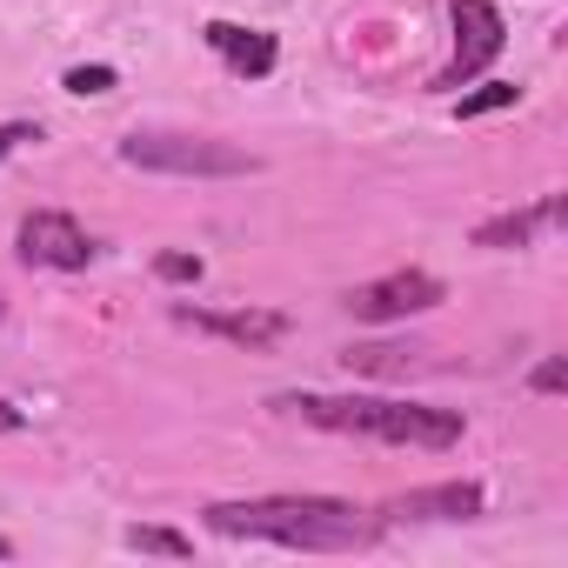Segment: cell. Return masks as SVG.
<instances>
[{
    "instance_id": "6da1fadb",
    "label": "cell",
    "mask_w": 568,
    "mask_h": 568,
    "mask_svg": "<svg viewBox=\"0 0 568 568\" xmlns=\"http://www.w3.org/2000/svg\"><path fill=\"white\" fill-rule=\"evenodd\" d=\"M201 521L227 541H274L302 555H355L382 541V521L342 495H254V501H207Z\"/></svg>"
},
{
    "instance_id": "7a4b0ae2",
    "label": "cell",
    "mask_w": 568,
    "mask_h": 568,
    "mask_svg": "<svg viewBox=\"0 0 568 568\" xmlns=\"http://www.w3.org/2000/svg\"><path fill=\"white\" fill-rule=\"evenodd\" d=\"M281 415H295L322 435H355V442H382V448H422L442 455L468 435L462 408H435V402H402V395H281Z\"/></svg>"
},
{
    "instance_id": "3957f363",
    "label": "cell",
    "mask_w": 568,
    "mask_h": 568,
    "mask_svg": "<svg viewBox=\"0 0 568 568\" xmlns=\"http://www.w3.org/2000/svg\"><path fill=\"white\" fill-rule=\"evenodd\" d=\"M121 161L141 168V174H174V181H234V174H254L261 161L247 148H227L214 134H128L121 141Z\"/></svg>"
},
{
    "instance_id": "277c9868",
    "label": "cell",
    "mask_w": 568,
    "mask_h": 568,
    "mask_svg": "<svg viewBox=\"0 0 568 568\" xmlns=\"http://www.w3.org/2000/svg\"><path fill=\"white\" fill-rule=\"evenodd\" d=\"M448 21H455V54H448V68L435 74V88L475 81V74L495 68V54L508 48V28H501V8H495V0H448Z\"/></svg>"
},
{
    "instance_id": "5b68a950",
    "label": "cell",
    "mask_w": 568,
    "mask_h": 568,
    "mask_svg": "<svg viewBox=\"0 0 568 568\" xmlns=\"http://www.w3.org/2000/svg\"><path fill=\"white\" fill-rule=\"evenodd\" d=\"M442 302H448V288H442L435 274H422V267H395V274H382V281L348 288V315H355V322H375V328L408 322V315H428V308H442Z\"/></svg>"
},
{
    "instance_id": "8992f818",
    "label": "cell",
    "mask_w": 568,
    "mask_h": 568,
    "mask_svg": "<svg viewBox=\"0 0 568 568\" xmlns=\"http://www.w3.org/2000/svg\"><path fill=\"white\" fill-rule=\"evenodd\" d=\"M14 247H21V261H28V267H54V274H81V267L101 254V247H94V234H88L74 214H61V207H34V214L21 221Z\"/></svg>"
},
{
    "instance_id": "52a82bcc",
    "label": "cell",
    "mask_w": 568,
    "mask_h": 568,
    "mask_svg": "<svg viewBox=\"0 0 568 568\" xmlns=\"http://www.w3.org/2000/svg\"><path fill=\"white\" fill-rule=\"evenodd\" d=\"M174 322L194 335H214L227 348H247V355L288 342V315H274V308H187V302H174Z\"/></svg>"
},
{
    "instance_id": "ba28073f",
    "label": "cell",
    "mask_w": 568,
    "mask_h": 568,
    "mask_svg": "<svg viewBox=\"0 0 568 568\" xmlns=\"http://www.w3.org/2000/svg\"><path fill=\"white\" fill-rule=\"evenodd\" d=\"M481 508H488L481 481H435V488H408V495H395L382 515H395V521H475Z\"/></svg>"
},
{
    "instance_id": "9c48e42d",
    "label": "cell",
    "mask_w": 568,
    "mask_h": 568,
    "mask_svg": "<svg viewBox=\"0 0 568 568\" xmlns=\"http://www.w3.org/2000/svg\"><path fill=\"white\" fill-rule=\"evenodd\" d=\"M207 48H214L241 81H261V74H274V61H281L274 34H261V28H234V21H207Z\"/></svg>"
},
{
    "instance_id": "30bf717a",
    "label": "cell",
    "mask_w": 568,
    "mask_h": 568,
    "mask_svg": "<svg viewBox=\"0 0 568 568\" xmlns=\"http://www.w3.org/2000/svg\"><path fill=\"white\" fill-rule=\"evenodd\" d=\"M555 221H561V194H541L535 207H515V214L481 221V227H475V247H528V241H541Z\"/></svg>"
},
{
    "instance_id": "8fae6325",
    "label": "cell",
    "mask_w": 568,
    "mask_h": 568,
    "mask_svg": "<svg viewBox=\"0 0 568 568\" xmlns=\"http://www.w3.org/2000/svg\"><path fill=\"white\" fill-rule=\"evenodd\" d=\"M128 548H141V555H174V561L194 555V541L174 535V528H128Z\"/></svg>"
},
{
    "instance_id": "7c38bea8",
    "label": "cell",
    "mask_w": 568,
    "mask_h": 568,
    "mask_svg": "<svg viewBox=\"0 0 568 568\" xmlns=\"http://www.w3.org/2000/svg\"><path fill=\"white\" fill-rule=\"evenodd\" d=\"M154 274H161V281H174V288H187V281H201V274H207V261H201V254H161V261H154Z\"/></svg>"
},
{
    "instance_id": "4fadbf2b",
    "label": "cell",
    "mask_w": 568,
    "mask_h": 568,
    "mask_svg": "<svg viewBox=\"0 0 568 568\" xmlns=\"http://www.w3.org/2000/svg\"><path fill=\"white\" fill-rule=\"evenodd\" d=\"M508 101H515V88H508V81H495V88H481V94H462V108H455V114H462V121H475V114H495V108H508Z\"/></svg>"
},
{
    "instance_id": "5bb4252c",
    "label": "cell",
    "mask_w": 568,
    "mask_h": 568,
    "mask_svg": "<svg viewBox=\"0 0 568 568\" xmlns=\"http://www.w3.org/2000/svg\"><path fill=\"white\" fill-rule=\"evenodd\" d=\"M68 94H114V68H68Z\"/></svg>"
},
{
    "instance_id": "9a60e30c",
    "label": "cell",
    "mask_w": 568,
    "mask_h": 568,
    "mask_svg": "<svg viewBox=\"0 0 568 568\" xmlns=\"http://www.w3.org/2000/svg\"><path fill=\"white\" fill-rule=\"evenodd\" d=\"M528 388H535V395H561V388H568V362H561V355H548V362L528 375Z\"/></svg>"
},
{
    "instance_id": "2e32d148",
    "label": "cell",
    "mask_w": 568,
    "mask_h": 568,
    "mask_svg": "<svg viewBox=\"0 0 568 568\" xmlns=\"http://www.w3.org/2000/svg\"><path fill=\"white\" fill-rule=\"evenodd\" d=\"M21 141H41V128H34V121H8V128H0V161H8Z\"/></svg>"
},
{
    "instance_id": "e0dca14e",
    "label": "cell",
    "mask_w": 568,
    "mask_h": 568,
    "mask_svg": "<svg viewBox=\"0 0 568 568\" xmlns=\"http://www.w3.org/2000/svg\"><path fill=\"white\" fill-rule=\"evenodd\" d=\"M21 428H28V415L14 402H0V435H21Z\"/></svg>"
},
{
    "instance_id": "ac0fdd59",
    "label": "cell",
    "mask_w": 568,
    "mask_h": 568,
    "mask_svg": "<svg viewBox=\"0 0 568 568\" xmlns=\"http://www.w3.org/2000/svg\"><path fill=\"white\" fill-rule=\"evenodd\" d=\"M8 555H14V541H8V535H0V561H8Z\"/></svg>"
},
{
    "instance_id": "d6986e66",
    "label": "cell",
    "mask_w": 568,
    "mask_h": 568,
    "mask_svg": "<svg viewBox=\"0 0 568 568\" xmlns=\"http://www.w3.org/2000/svg\"><path fill=\"white\" fill-rule=\"evenodd\" d=\"M0 322H8V302H0Z\"/></svg>"
}]
</instances>
